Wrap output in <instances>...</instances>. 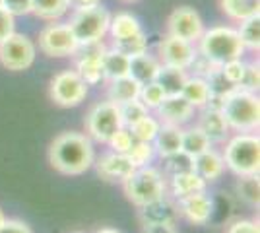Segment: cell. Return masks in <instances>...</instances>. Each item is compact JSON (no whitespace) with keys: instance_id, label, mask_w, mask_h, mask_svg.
<instances>
[{"instance_id":"cell-1","label":"cell","mask_w":260,"mask_h":233,"mask_svg":"<svg viewBox=\"0 0 260 233\" xmlns=\"http://www.w3.org/2000/svg\"><path fill=\"white\" fill-rule=\"evenodd\" d=\"M95 161V150L93 140L84 132L66 130L54 136L49 146V163L54 171L78 177L84 175L87 169L93 167Z\"/></svg>"},{"instance_id":"cell-2","label":"cell","mask_w":260,"mask_h":233,"mask_svg":"<svg viewBox=\"0 0 260 233\" xmlns=\"http://www.w3.org/2000/svg\"><path fill=\"white\" fill-rule=\"evenodd\" d=\"M219 111L235 132H256L260 126V99L254 91L233 88L221 97Z\"/></svg>"},{"instance_id":"cell-3","label":"cell","mask_w":260,"mask_h":233,"mask_svg":"<svg viewBox=\"0 0 260 233\" xmlns=\"http://www.w3.org/2000/svg\"><path fill=\"white\" fill-rule=\"evenodd\" d=\"M223 163L233 175H258L260 136L256 132H237L223 142Z\"/></svg>"},{"instance_id":"cell-4","label":"cell","mask_w":260,"mask_h":233,"mask_svg":"<svg viewBox=\"0 0 260 233\" xmlns=\"http://www.w3.org/2000/svg\"><path fill=\"white\" fill-rule=\"evenodd\" d=\"M196 51L204 58H208L212 64L221 66L228 60L243 58L247 49L241 43L235 27H231V25H214L210 29H204L202 37L198 39V49Z\"/></svg>"},{"instance_id":"cell-5","label":"cell","mask_w":260,"mask_h":233,"mask_svg":"<svg viewBox=\"0 0 260 233\" xmlns=\"http://www.w3.org/2000/svg\"><path fill=\"white\" fill-rule=\"evenodd\" d=\"M126 198L136 206H146L153 200L167 196V177L157 167L146 165L134 169V173L122 183Z\"/></svg>"},{"instance_id":"cell-6","label":"cell","mask_w":260,"mask_h":233,"mask_svg":"<svg viewBox=\"0 0 260 233\" xmlns=\"http://www.w3.org/2000/svg\"><path fill=\"white\" fill-rule=\"evenodd\" d=\"M109 22H111V14L101 6L78 8L72 12L68 27L72 29L78 45L86 47L103 41V37L109 34Z\"/></svg>"},{"instance_id":"cell-7","label":"cell","mask_w":260,"mask_h":233,"mask_svg":"<svg viewBox=\"0 0 260 233\" xmlns=\"http://www.w3.org/2000/svg\"><path fill=\"white\" fill-rule=\"evenodd\" d=\"M86 134L99 144H107V140L119 130L122 124L120 109L113 101H99L86 115Z\"/></svg>"},{"instance_id":"cell-8","label":"cell","mask_w":260,"mask_h":233,"mask_svg":"<svg viewBox=\"0 0 260 233\" xmlns=\"http://www.w3.org/2000/svg\"><path fill=\"white\" fill-rule=\"evenodd\" d=\"M87 86L84 78L78 74L76 70H62L51 78L49 84V95L58 107H78L82 101L87 97Z\"/></svg>"},{"instance_id":"cell-9","label":"cell","mask_w":260,"mask_h":233,"mask_svg":"<svg viewBox=\"0 0 260 233\" xmlns=\"http://www.w3.org/2000/svg\"><path fill=\"white\" fill-rule=\"evenodd\" d=\"M37 56V45L27 35L14 34L0 43V64L12 72H23L33 66Z\"/></svg>"},{"instance_id":"cell-10","label":"cell","mask_w":260,"mask_h":233,"mask_svg":"<svg viewBox=\"0 0 260 233\" xmlns=\"http://www.w3.org/2000/svg\"><path fill=\"white\" fill-rule=\"evenodd\" d=\"M39 51L43 55L51 58H66V56H74L80 49L76 37L72 34V29L68 27V23L53 22L45 25L39 34Z\"/></svg>"},{"instance_id":"cell-11","label":"cell","mask_w":260,"mask_h":233,"mask_svg":"<svg viewBox=\"0 0 260 233\" xmlns=\"http://www.w3.org/2000/svg\"><path fill=\"white\" fill-rule=\"evenodd\" d=\"M204 22L200 14L190 6H179L171 12L167 20V34L184 39L188 43H198V39L204 34Z\"/></svg>"},{"instance_id":"cell-12","label":"cell","mask_w":260,"mask_h":233,"mask_svg":"<svg viewBox=\"0 0 260 233\" xmlns=\"http://www.w3.org/2000/svg\"><path fill=\"white\" fill-rule=\"evenodd\" d=\"M196 55H198V51H196L194 43H188V41L173 37L169 34L157 45V58L163 66L188 70Z\"/></svg>"},{"instance_id":"cell-13","label":"cell","mask_w":260,"mask_h":233,"mask_svg":"<svg viewBox=\"0 0 260 233\" xmlns=\"http://www.w3.org/2000/svg\"><path fill=\"white\" fill-rule=\"evenodd\" d=\"M103 45H86V47H80L76 51V70L80 76L84 78L87 86H98L101 84L105 78H103V68H101V55H103Z\"/></svg>"},{"instance_id":"cell-14","label":"cell","mask_w":260,"mask_h":233,"mask_svg":"<svg viewBox=\"0 0 260 233\" xmlns=\"http://www.w3.org/2000/svg\"><path fill=\"white\" fill-rule=\"evenodd\" d=\"M179 216L192 225H206L214 214V200L210 198L206 190L194 192L190 196L177 200Z\"/></svg>"},{"instance_id":"cell-15","label":"cell","mask_w":260,"mask_h":233,"mask_svg":"<svg viewBox=\"0 0 260 233\" xmlns=\"http://www.w3.org/2000/svg\"><path fill=\"white\" fill-rule=\"evenodd\" d=\"M93 167L101 179L109 183H124L126 179L134 173L136 167L132 165L126 154H117V152H107L93 161Z\"/></svg>"},{"instance_id":"cell-16","label":"cell","mask_w":260,"mask_h":233,"mask_svg":"<svg viewBox=\"0 0 260 233\" xmlns=\"http://www.w3.org/2000/svg\"><path fill=\"white\" fill-rule=\"evenodd\" d=\"M138 218L142 225H177L179 222V208H177V200H173L169 194L159 200H153L146 206L138 208Z\"/></svg>"},{"instance_id":"cell-17","label":"cell","mask_w":260,"mask_h":233,"mask_svg":"<svg viewBox=\"0 0 260 233\" xmlns=\"http://www.w3.org/2000/svg\"><path fill=\"white\" fill-rule=\"evenodd\" d=\"M196 109L184 99L183 95H167L161 101V105L155 109V115L163 124H175V126H184L194 119Z\"/></svg>"},{"instance_id":"cell-18","label":"cell","mask_w":260,"mask_h":233,"mask_svg":"<svg viewBox=\"0 0 260 233\" xmlns=\"http://www.w3.org/2000/svg\"><path fill=\"white\" fill-rule=\"evenodd\" d=\"M196 126L206 134L212 144H223L231 136V128H229L228 121L217 107H204L202 113L198 115Z\"/></svg>"},{"instance_id":"cell-19","label":"cell","mask_w":260,"mask_h":233,"mask_svg":"<svg viewBox=\"0 0 260 233\" xmlns=\"http://www.w3.org/2000/svg\"><path fill=\"white\" fill-rule=\"evenodd\" d=\"M206 187H208V183L196 173L194 169L167 177V194L173 200H181V198H184V196L194 194V192L206 190Z\"/></svg>"},{"instance_id":"cell-20","label":"cell","mask_w":260,"mask_h":233,"mask_svg":"<svg viewBox=\"0 0 260 233\" xmlns=\"http://www.w3.org/2000/svg\"><path fill=\"white\" fill-rule=\"evenodd\" d=\"M194 171L206 183H216L217 179H221V175L225 173L223 155L219 154V152H216L214 148H210L204 154L194 157Z\"/></svg>"},{"instance_id":"cell-21","label":"cell","mask_w":260,"mask_h":233,"mask_svg":"<svg viewBox=\"0 0 260 233\" xmlns=\"http://www.w3.org/2000/svg\"><path fill=\"white\" fill-rule=\"evenodd\" d=\"M159 68H161L159 58L150 55V53H144V55L130 58V76L134 78L136 82H140L142 86L155 82V78L159 74Z\"/></svg>"},{"instance_id":"cell-22","label":"cell","mask_w":260,"mask_h":233,"mask_svg":"<svg viewBox=\"0 0 260 233\" xmlns=\"http://www.w3.org/2000/svg\"><path fill=\"white\" fill-rule=\"evenodd\" d=\"M101 68H103V78L111 82L122 76H130V56L122 55L117 49H103L101 55Z\"/></svg>"},{"instance_id":"cell-23","label":"cell","mask_w":260,"mask_h":233,"mask_svg":"<svg viewBox=\"0 0 260 233\" xmlns=\"http://www.w3.org/2000/svg\"><path fill=\"white\" fill-rule=\"evenodd\" d=\"M181 140H183V126H175V124H163L159 126V132L153 140L155 154L159 157L171 155L175 152H181Z\"/></svg>"},{"instance_id":"cell-24","label":"cell","mask_w":260,"mask_h":233,"mask_svg":"<svg viewBox=\"0 0 260 233\" xmlns=\"http://www.w3.org/2000/svg\"><path fill=\"white\" fill-rule=\"evenodd\" d=\"M142 84L136 82L132 76H122L117 80H111L107 84V99L122 105L126 101L138 99V93H140Z\"/></svg>"},{"instance_id":"cell-25","label":"cell","mask_w":260,"mask_h":233,"mask_svg":"<svg viewBox=\"0 0 260 233\" xmlns=\"http://www.w3.org/2000/svg\"><path fill=\"white\" fill-rule=\"evenodd\" d=\"M181 95L194 109H204L208 103H210V99H212V93H210V88H208L206 78H200V76L186 78L183 89H181Z\"/></svg>"},{"instance_id":"cell-26","label":"cell","mask_w":260,"mask_h":233,"mask_svg":"<svg viewBox=\"0 0 260 233\" xmlns=\"http://www.w3.org/2000/svg\"><path fill=\"white\" fill-rule=\"evenodd\" d=\"M219 8L233 22H243L260 14V0H219Z\"/></svg>"},{"instance_id":"cell-27","label":"cell","mask_w":260,"mask_h":233,"mask_svg":"<svg viewBox=\"0 0 260 233\" xmlns=\"http://www.w3.org/2000/svg\"><path fill=\"white\" fill-rule=\"evenodd\" d=\"M70 10V0H33L31 14L45 22H58Z\"/></svg>"},{"instance_id":"cell-28","label":"cell","mask_w":260,"mask_h":233,"mask_svg":"<svg viewBox=\"0 0 260 233\" xmlns=\"http://www.w3.org/2000/svg\"><path fill=\"white\" fill-rule=\"evenodd\" d=\"M212 148V142L208 140V136L198 126H188L184 128L183 126V140H181V150L184 154H188L190 157H196V155L204 154L206 150Z\"/></svg>"},{"instance_id":"cell-29","label":"cell","mask_w":260,"mask_h":233,"mask_svg":"<svg viewBox=\"0 0 260 233\" xmlns=\"http://www.w3.org/2000/svg\"><path fill=\"white\" fill-rule=\"evenodd\" d=\"M186 78H188L186 70L163 66L161 64L159 74H157V78H155V82L163 88L165 95H181V89H183Z\"/></svg>"},{"instance_id":"cell-30","label":"cell","mask_w":260,"mask_h":233,"mask_svg":"<svg viewBox=\"0 0 260 233\" xmlns=\"http://www.w3.org/2000/svg\"><path fill=\"white\" fill-rule=\"evenodd\" d=\"M142 31V25L138 22V18H134L128 12H120L117 16L111 18L109 22V34L115 39H124V37H130V35H136Z\"/></svg>"},{"instance_id":"cell-31","label":"cell","mask_w":260,"mask_h":233,"mask_svg":"<svg viewBox=\"0 0 260 233\" xmlns=\"http://www.w3.org/2000/svg\"><path fill=\"white\" fill-rule=\"evenodd\" d=\"M237 34L245 49H249V51H258L260 49V14L250 16L247 20L239 22Z\"/></svg>"},{"instance_id":"cell-32","label":"cell","mask_w":260,"mask_h":233,"mask_svg":"<svg viewBox=\"0 0 260 233\" xmlns=\"http://www.w3.org/2000/svg\"><path fill=\"white\" fill-rule=\"evenodd\" d=\"M163 161V175L165 177H171V175H179L184 171H192L194 169V157H190L188 154L181 152H175L171 155H165L161 157Z\"/></svg>"},{"instance_id":"cell-33","label":"cell","mask_w":260,"mask_h":233,"mask_svg":"<svg viewBox=\"0 0 260 233\" xmlns=\"http://www.w3.org/2000/svg\"><path fill=\"white\" fill-rule=\"evenodd\" d=\"M159 126H161V122L157 117H152V115H146L144 119H140L138 122H134L132 126H126L132 136H134V140H140V142H153L155 140V136L159 132Z\"/></svg>"},{"instance_id":"cell-34","label":"cell","mask_w":260,"mask_h":233,"mask_svg":"<svg viewBox=\"0 0 260 233\" xmlns=\"http://www.w3.org/2000/svg\"><path fill=\"white\" fill-rule=\"evenodd\" d=\"M113 49L120 51L122 55L126 56H138L148 53V39H146V34L140 31L136 35H130V37H124V39H115L113 41Z\"/></svg>"},{"instance_id":"cell-35","label":"cell","mask_w":260,"mask_h":233,"mask_svg":"<svg viewBox=\"0 0 260 233\" xmlns=\"http://www.w3.org/2000/svg\"><path fill=\"white\" fill-rule=\"evenodd\" d=\"M128 159L132 161V165L136 167H146L152 165L153 159L157 157L155 154V148H153V142H140V140H134L132 148L128 150Z\"/></svg>"},{"instance_id":"cell-36","label":"cell","mask_w":260,"mask_h":233,"mask_svg":"<svg viewBox=\"0 0 260 233\" xmlns=\"http://www.w3.org/2000/svg\"><path fill=\"white\" fill-rule=\"evenodd\" d=\"M237 192L239 196L245 200L250 206H258L260 204V181L258 175H245L237 177Z\"/></svg>"},{"instance_id":"cell-37","label":"cell","mask_w":260,"mask_h":233,"mask_svg":"<svg viewBox=\"0 0 260 233\" xmlns=\"http://www.w3.org/2000/svg\"><path fill=\"white\" fill-rule=\"evenodd\" d=\"M119 109H120V119H122V124H124V126H132L134 122H138L140 119H144L146 115H150V109H148L140 99L126 101V103L119 105Z\"/></svg>"},{"instance_id":"cell-38","label":"cell","mask_w":260,"mask_h":233,"mask_svg":"<svg viewBox=\"0 0 260 233\" xmlns=\"http://www.w3.org/2000/svg\"><path fill=\"white\" fill-rule=\"evenodd\" d=\"M165 97H167V95H165V91H163V88L157 82L144 84L140 88V93H138V99H140L150 111H155V109L161 105V101L165 99Z\"/></svg>"},{"instance_id":"cell-39","label":"cell","mask_w":260,"mask_h":233,"mask_svg":"<svg viewBox=\"0 0 260 233\" xmlns=\"http://www.w3.org/2000/svg\"><path fill=\"white\" fill-rule=\"evenodd\" d=\"M206 82H208V88H210L212 97H217V99H221L223 95H228L229 91L235 88L228 78L223 76V72H221V68L219 66H216L210 74H208Z\"/></svg>"},{"instance_id":"cell-40","label":"cell","mask_w":260,"mask_h":233,"mask_svg":"<svg viewBox=\"0 0 260 233\" xmlns=\"http://www.w3.org/2000/svg\"><path fill=\"white\" fill-rule=\"evenodd\" d=\"M132 144H134V136H132V132L126 126H120L119 130L107 140V146L111 148V152H117V154H128Z\"/></svg>"},{"instance_id":"cell-41","label":"cell","mask_w":260,"mask_h":233,"mask_svg":"<svg viewBox=\"0 0 260 233\" xmlns=\"http://www.w3.org/2000/svg\"><path fill=\"white\" fill-rule=\"evenodd\" d=\"M258 86H260L258 62H247V66H245V74H243L241 82H239L235 88L247 89V91H254V93H256Z\"/></svg>"},{"instance_id":"cell-42","label":"cell","mask_w":260,"mask_h":233,"mask_svg":"<svg viewBox=\"0 0 260 233\" xmlns=\"http://www.w3.org/2000/svg\"><path fill=\"white\" fill-rule=\"evenodd\" d=\"M245 66H247V62L243 58H233V60L223 62L219 68H221L223 76L228 78L233 86H237L239 82H241V78H243V74H245Z\"/></svg>"},{"instance_id":"cell-43","label":"cell","mask_w":260,"mask_h":233,"mask_svg":"<svg viewBox=\"0 0 260 233\" xmlns=\"http://www.w3.org/2000/svg\"><path fill=\"white\" fill-rule=\"evenodd\" d=\"M33 0H2V8L8 10L16 18V16H23V14H31Z\"/></svg>"},{"instance_id":"cell-44","label":"cell","mask_w":260,"mask_h":233,"mask_svg":"<svg viewBox=\"0 0 260 233\" xmlns=\"http://www.w3.org/2000/svg\"><path fill=\"white\" fill-rule=\"evenodd\" d=\"M14 31H16V18L8 10H4L0 6V43L4 39H8Z\"/></svg>"},{"instance_id":"cell-45","label":"cell","mask_w":260,"mask_h":233,"mask_svg":"<svg viewBox=\"0 0 260 233\" xmlns=\"http://www.w3.org/2000/svg\"><path fill=\"white\" fill-rule=\"evenodd\" d=\"M225 233H260V225L254 220H247V218H241L235 222L229 223L228 231Z\"/></svg>"},{"instance_id":"cell-46","label":"cell","mask_w":260,"mask_h":233,"mask_svg":"<svg viewBox=\"0 0 260 233\" xmlns=\"http://www.w3.org/2000/svg\"><path fill=\"white\" fill-rule=\"evenodd\" d=\"M0 233H33L31 227L18 218H6L0 225Z\"/></svg>"},{"instance_id":"cell-47","label":"cell","mask_w":260,"mask_h":233,"mask_svg":"<svg viewBox=\"0 0 260 233\" xmlns=\"http://www.w3.org/2000/svg\"><path fill=\"white\" fill-rule=\"evenodd\" d=\"M142 233H179L175 225H142Z\"/></svg>"},{"instance_id":"cell-48","label":"cell","mask_w":260,"mask_h":233,"mask_svg":"<svg viewBox=\"0 0 260 233\" xmlns=\"http://www.w3.org/2000/svg\"><path fill=\"white\" fill-rule=\"evenodd\" d=\"M93 6H101V0H70V8H93Z\"/></svg>"},{"instance_id":"cell-49","label":"cell","mask_w":260,"mask_h":233,"mask_svg":"<svg viewBox=\"0 0 260 233\" xmlns=\"http://www.w3.org/2000/svg\"><path fill=\"white\" fill-rule=\"evenodd\" d=\"M95 233H120V231L115 229V227H101V229H98Z\"/></svg>"},{"instance_id":"cell-50","label":"cell","mask_w":260,"mask_h":233,"mask_svg":"<svg viewBox=\"0 0 260 233\" xmlns=\"http://www.w3.org/2000/svg\"><path fill=\"white\" fill-rule=\"evenodd\" d=\"M4 220H6V216H4V212H2V208H0V225L4 223Z\"/></svg>"},{"instance_id":"cell-51","label":"cell","mask_w":260,"mask_h":233,"mask_svg":"<svg viewBox=\"0 0 260 233\" xmlns=\"http://www.w3.org/2000/svg\"><path fill=\"white\" fill-rule=\"evenodd\" d=\"M126 2H134V0H126Z\"/></svg>"},{"instance_id":"cell-52","label":"cell","mask_w":260,"mask_h":233,"mask_svg":"<svg viewBox=\"0 0 260 233\" xmlns=\"http://www.w3.org/2000/svg\"><path fill=\"white\" fill-rule=\"evenodd\" d=\"M74 233H84V231H74Z\"/></svg>"},{"instance_id":"cell-53","label":"cell","mask_w":260,"mask_h":233,"mask_svg":"<svg viewBox=\"0 0 260 233\" xmlns=\"http://www.w3.org/2000/svg\"><path fill=\"white\" fill-rule=\"evenodd\" d=\"M0 6H2V0H0Z\"/></svg>"}]
</instances>
